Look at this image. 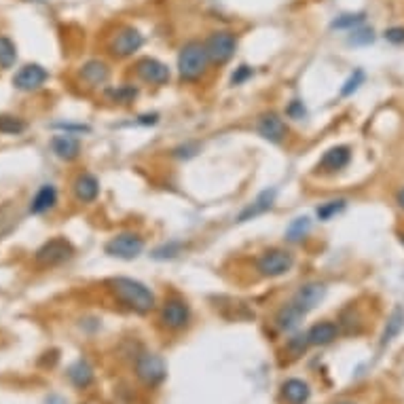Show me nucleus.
Instances as JSON below:
<instances>
[{
	"label": "nucleus",
	"instance_id": "1",
	"mask_svg": "<svg viewBox=\"0 0 404 404\" xmlns=\"http://www.w3.org/2000/svg\"><path fill=\"white\" fill-rule=\"evenodd\" d=\"M106 286H108L110 295L121 305H125L127 309H131L140 315H147L157 307V301H155V295L151 288L134 277H123V275L112 277V279H108Z\"/></svg>",
	"mask_w": 404,
	"mask_h": 404
},
{
	"label": "nucleus",
	"instance_id": "2",
	"mask_svg": "<svg viewBox=\"0 0 404 404\" xmlns=\"http://www.w3.org/2000/svg\"><path fill=\"white\" fill-rule=\"evenodd\" d=\"M210 68V57L201 41H189L178 53V74L184 83H197L206 76Z\"/></svg>",
	"mask_w": 404,
	"mask_h": 404
},
{
	"label": "nucleus",
	"instance_id": "3",
	"mask_svg": "<svg viewBox=\"0 0 404 404\" xmlns=\"http://www.w3.org/2000/svg\"><path fill=\"white\" fill-rule=\"evenodd\" d=\"M295 267V254L286 248H269L256 258V271L263 277H281Z\"/></svg>",
	"mask_w": 404,
	"mask_h": 404
},
{
	"label": "nucleus",
	"instance_id": "4",
	"mask_svg": "<svg viewBox=\"0 0 404 404\" xmlns=\"http://www.w3.org/2000/svg\"><path fill=\"white\" fill-rule=\"evenodd\" d=\"M204 45H206V51H208V57H210V64L222 66L235 55L237 36L231 30H216L206 39Z\"/></svg>",
	"mask_w": 404,
	"mask_h": 404
},
{
	"label": "nucleus",
	"instance_id": "5",
	"mask_svg": "<svg viewBox=\"0 0 404 404\" xmlns=\"http://www.w3.org/2000/svg\"><path fill=\"white\" fill-rule=\"evenodd\" d=\"M104 250L112 258L134 261V258H138L144 250V237L138 233H131V231H125V233H117L114 237H110Z\"/></svg>",
	"mask_w": 404,
	"mask_h": 404
},
{
	"label": "nucleus",
	"instance_id": "6",
	"mask_svg": "<svg viewBox=\"0 0 404 404\" xmlns=\"http://www.w3.org/2000/svg\"><path fill=\"white\" fill-rule=\"evenodd\" d=\"M159 320L167 330H182L191 322V307L182 297H169L161 305Z\"/></svg>",
	"mask_w": 404,
	"mask_h": 404
},
{
	"label": "nucleus",
	"instance_id": "7",
	"mask_svg": "<svg viewBox=\"0 0 404 404\" xmlns=\"http://www.w3.org/2000/svg\"><path fill=\"white\" fill-rule=\"evenodd\" d=\"M72 254H74V246L66 237H53L36 250L34 261L41 267H55L66 263L68 258H72Z\"/></svg>",
	"mask_w": 404,
	"mask_h": 404
},
{
	"label": "nucleus",
	"instance_id": "8",
	"mask_svg": "<svg viewBox=\"0 0 404 404\" xmlns=\"http://www.w3.org/2000/svg\"><path fill=\"white\" fill-rule=\"evenodd\" d=\"M167 374V366L161 356L157 354H140L136 360V377L149 387L163 383Z\"/></svg>",
	"mask_w": 404,
	"mask_h": 404
},
{
	"label": "nucleus",
	"instance_id": "9",
	"mask_svg": "<svg viewBox=\"0 0 404 404\" xmlns=\"http://www.w3.org/2000/svg\"><path fill=\"white\" fill-rule=\"evenodd\" d=\"M142 45H144V36L140 34V30H136L131 25H123L110 39L108 51L110 55L119 57V60H125V57H131L136 51H140Z\"/></svg>",
	"mask_w": 404,
	"mask_h": 404
},
{
	"label": "nucleus",
	"instance_id": "10",
	"mask_svg": "<svg viewBox=\"0 0 404 404\" xmlns=\"http://www.w3.org/2000/svg\"><path fill=\"white\" fill-rule=\"evenodd\" d=\"M134 70H136V76L142 83L157 85V87L167 85L169 78H171V72H169L167 64L159 62L157 57H140V60L136 62V66H134Z\"/></svg>",
	"mask_w": 404,
	"mask_h": 404
},
{
	"label": "nucleus",
	"instance_id": "11",
	"mask_svg": "<svg viewBox=\"0 0 404 404\" xmlns=\"http://www.w3.org/2000/svg\"><path fill=\"white\" fill-rule=\"evenodd\" d=\"M256 131H258V136H263L271 144H281L288 138V125H286L281 114L275 110H269L258 117Z\"/></svg>",
	"mask_w": 404,
	"mask_h": 404
},
{
	"label": "nucleus",
	"instance_id": "12",
	"mask_svg": "<svg viewBox=\"0 0 404 404\" xmlns=\"http://www.w3.org/2000/svg\"><path fill=\"white\" fill-rule=\"evenodd\" d=\"M350 161H352V149L345 147V144H339V147H332L322 155V159L315 165V171L317 174L330 176V174H337V171L348 167Z\"/></svg>",
	"mask_w": 404,
	"mask_h": 404
},
{
	"label": "nucleus",
	"instance_id": "13",
	"mask_svg": "<svg viewBox=\"0 0 404 404\" xmlns=\"http://www.w3.org/2000/svg\"><path fill=\"white\" fill-rule=\"evenodd\" d=\"M47 78H49V72L41 64H25L13 76V85L19 92H36L47 83Z\"/></svg>",
	"mask_w": 404,
	"mask_h": 404
},
{
	"label": "nucleus",
	"instance_id": "14",
	"mask_svg": "<svg viewBox=\"0 0 404 404\" xmlns=\"http://www.w3.org/2000/svg\"><path fill=\"white\" fill-rule=\"evenodd\" d=\"M324 297H326V284H322V281H307V284H303L299 288L290 301L297 307H301L305 313H309V311H313L317 305L324 301Z\"/></svg>",
	"mask_w": 404,
	"mask_h": 404
},
{
	"label": "nucleus",
	"instance_id": "15",
	"mask_svg": "<svg viewBox=\"0 0 404 404\" xmlns=\"http://www.w3.org/2000/svg\"><path fill=\"white\" fill-rule=\"evenodd\" d=\"M72 193L81 204H94L100 197V182L89 171H81L72 182Z\"/></svg>",
	"mask_w": 404,
	"mask_h": 404
},
{
	"label": "nucleus",
	"instance_id": "16",
	"mask_svg": "<svg viewBox=\"0 0 404 404\" xmlns=\"http://www.w3.org/2000/svg\"><path fill=\"white\" fill-rule=\"evenodd\" d=\"M275 197H277V191H275V189H265L263 193H258V197L252 201V204L246 206V208L240 212L237 222H248V220H254V218H258V216L267 214V212L273 208V204H275Z\"/></svg>",
	"mask_w": 404,
	"mask_h": 404
},
{
	"label": "nucleus",
	"instance_id": "17",
	"mask_svg": "<svg viewBox=\"0 0 404 404\" xmlns=\"http://www.w3.org/2000/svg\"><path fill=\"white\" fill-rule=\"evenodd\" d=\"M81 81L87 85V87L96 89V87H104L110 78V68L106 62L102 60H89L81 66V72H78Z\"/></svg>",
	"mask_w": 404,
	"mask_h": 404
},
{
	"label": "nucleus",
	"instance_id": "18",
	"mask_svg": "<svg viewBox=\"0 0 404 404\" xmlns=\"http://www.w3.org/2000/svg\"><path fill=\"white\" fill-rule=\"evenodd\" d=\"M51 151L62 161H74L81 155V140L72 134H60L51 138Z\"/></svg>",
	"mask_w": 404,
	"mask_h": 404
},
{
	"label": "nucleus",
	"instance_id": "19",
	"mask_svg": "<svg viewBox=\"0 0 404 404\" xmlns=\"http://www.w3.org/2000/svg\"><path fill=\"white\" fill-rule=\"evenodd\" d=\"M305 311L301 307H297L293 301H288L286 305H281L275 313V326L284 332H290L295 330L303 320H305Z\"/></svg>",
	"mask_w": 404,
	"mask_h": 404
},
{
	"label": "nucleus",
	"instance_id": "20",
	"mask_svg": "<svg viewBox=\"0 0 404 404\" xmlns=\"http://www.w3.org/2000/svg\"><path fill=\"white\" fill-rule=\"evenodd\" d=\"M339 332H341V328L337 322L324 320V322H317L309 328L307 341H309V345H330L339 337Z\"/></svg>",
	"mask_w": 404,
	"mask_h": 404
},
{
	"label": "nucleus",
	"instance_id": "21",
	"mask_svg": "<svg viewBox=\"0 0 404 404\" xmlns=\"http://www.w3.org/2000/svg\"><path fill=\"white\" fill-rule=\"evenodd\" d=\"M57 204V189L53 184H43L36 195L30 201V214H45L49 210H53Z\"/></svg>",
	"mask_w": 404,
	"mask_h": 404
},
{
	"label": "nucleus",
	"instance_id": "22",
	"mask_svg": "<svg viewBox=\"0 0 404 404\" xmlns=\"http://www.w3.org/2000/svg\"><path fill=\"white\" fill-rule=\"evenodd\" d=\"M311 396V387L303 379H288L281 385V398L288 404H307Z\"/></svg>",
	"mask_w": 404,
	"mask_h": 404
},
{
	"label": "nucleus",
	"instance_id": "23",
	"mask_svg": "<svg viewBox=\"0 0 404 404\" xmlns=\"http://www.w3.org/2000/svg\"><path fill=\"white\" fill-rule=\"evenodd\" d=\"M68 379L74 387L85 390L94 383V368L85 362V360H76L70 368H68Z\"/></svg>",
	"mask_w": 404,
	"mask_h": 404
},
{
	"label": "nucleus",
	"instance_id": "24",
	"mask_svg": "<svg viewBox=\"0 0 404 404\" xmlns=\"http://www.w3.org/2000/svg\"><path fill=\"white\" fill-rule=\"evenodd\" d=\"M402 328H404V311H402L400 307H396V309L392 311V315L387 317L385 330H383V334H381V345H383V348H385V345H390V343L400 334Z\"/></svg>",
	"mask_w": 404,
	"mask_h": 404
},
{
	"label": "nucleus",
	"instance_id": "25",
	"mask_svg": "<svg viewBox=\"0 0 404 404\" xmlns=\"http://www.w3.org/2000/svg\"><path fill=\"white\" fill-rule=\"evenodd\" d=\"M309 231H311V220L307 216H299V218H295L290 224H288L286 240L297 244V242H301V240H305L309 235Z\"/></svg>",
	"mask_w": 404,
	"mask_h": 404
},
{
	"label": "nucleus",
	"instance_id": "26",
	"mask_svg": "<svg viewBox=\"0 0 404 404\" xmlns=\"http://www.w3.org/2000/svg\"><path fill=\"white\" fill-rule=\"evenodd\" d=\"M345 208H348V199H330V201H326V204H322L320 208L315 210V216H317V220L328 222L334 216H339Z\"/></svg>",
	"mask_w": 404,
	"mask_h": 404
},
{
	"label": "nucleus",
	"instance_id": "27",
	"mask_svg": "<svg viewBox=\"0 0 404 404\" xmlns=\"http://www.w3.org/2000/svg\"><path fill=\"white\" fill-rule=\"evenodd\" d=\"M138 96V89L131 85H119V87L106 89V98L114 104H131Z\"/></svg>",
	"mask_w": 404,
	"mask_h": 404
},
{
	"label": "nucleus",
	"instance_id": "28",
	"mask_svg": "<svg viewBox=\"0 0 404 404\" xmlns=\"http://www.w3.org/2000/svg\"><path fill=\"white\" fill-rule=\"evenodd\" d=\"M17 60V47L11 39L0 36V68L7 70L15 64Z\"/></svg>",
	"mask_w": 404,
	"mask_h": 404
},
{
	"label": "nucleus",
	"instance_id": "29",
	"mask_svg": "<svg viewBox=\"0 0 404 404\" xmlns=\"http://www.w3.org/2000/svg\"><path fill=\"white\" fill-rule=\"evenodd\" d=\"M25 121L15 117V114H0V134L7 136H19L25 131Z\"/></svg>",
	"mask_w": 404,
	"mask_h": 404
},
{
	"label": "nucleus",
	"instance_id": "30",
	"mask_svg": "<svg viewBox=\"0 0 404 404\" xmlns=\"http://www.w3.org/2000/svg\"><path fill=\"white\" fill-rule=\"evenodd\" d=\"M364 19H366L364 13H343L330 23V28L332 30H354V28L364 23Z\"/></svg>",
	"mask_w": 404,
	"mask_h": 404
},
{
	"label": "nucleus",
	"instance_id": "31",
	"mask_svg": "<svg viewBox=\"0 0 404 404\" xmlns=\"http://www.w3.org/2000/svg\"><path fill=\"white\" fill-rule=\"evenodd\" d=\"M364 81H366V74H364V70H354L352 74H350V78L343 83V87H341V96L343 98H350V96H354L362 85H364Z\"/></svg>",
	"mask_w": 404,
	"mask_h": 404
},
{
	"label": "nucleus",
	"instance_id": "32",
	"mask_svg": "<svg viewBox=\"0 0 404 404\" xmlns=\"http://www.w3.org/2000/svg\"><path fill=\"white\" fill-rule=\"evenodd\" d=\"M182 248L184 246L180 242H169V244H163V246L155 248L151 256L155 258V261H167V258H176L182 252Z\"/></svg>",
	"mask_w": 404,
	"mask_h": 404
},
{
	"label": "nucleus",
	"instance_id": "33",
	"mask_svg": "<svg viewBox=\"0 0 404 404\" xmlns=\"http://www.w3.org/2000/svg\"><path fill=\"white\" fill-rule=\"evenodd\" d=\"M372 41H374L372 30H370V28H362V25L354 28V30H352V36L348 39L350 45H370Z\"/></svg>",
	"mask_w": 404,
	"mask_h": 404
},
{
	"label": "nucleus",
	"instance_id": "34",
	"mask_svg": "<svg viewBox=\"0 0 404 404\" xmlns=\"http://www.w3.org/2000/svg\"><path fill=\"white\" fill-rule=\"evenodd\" d=\"M286 117L288 119H295V121L305 119L307 117V106L301 100H293L290 104L286 106Z\"/></svg>",
	"mask_w": 404,
	"mask_h": 404
},
{
	"label": "nucleus",
	"instance_id": "35",
	"mask_svg": "<svg viewBox=\"0 0 404 404\" xmlns=\"http://www.w3.org/2000/svg\"><path fill=\"white\" fill-rule=\"evenodd\" d=\"M252 74H254V68H252V66L242 64L240 68H235V72H233V74H231V85H244L246 81H250V78H252Z\"/></svg>",
	"mask_w": 404,
	"mask_h": 404
},
{
	"label": "nucleus",
	"instance_id": "36",
	"mask_svg": "<svg viewBox=\"0 0 404 404\" xmlns=\"http://www.w3.org/2000/svg\"><path fill=\"white\" fill-rule=\"evenodd\" d=\"M385 41L392 43V45H404V28L402 25H396V28H390L385 30Z\"/></svg>",
	"mask_w": 404,
	"mask_h": 404
},
{
	"label": "nucleus",
	"instance_id": "37",
	"mask_svg": "<svg viewBox=\"0 0 404 404\" xmlns=\"http://www.w3.org/2000/svg\"><path fill=\"white\" fill-rule=\"evenodd\" d=\"M197 153H199V147H197V144H184V147L174 149V157H178V159H191V157H195Z\"/></svg>",
	"mask_w": 404,
	"mask_h": 404
},
{
	"label": "nucleus",
	"instance_id": "38",
	"mask_svg": "<svg viewBox=\"0 0 404 404\" xmlns=\"http://www.w3.org/2000/svg\"><path fill=\"white\" fill-rule=\"evenodd\" d=\"M55 127L64 129L66 134H70V131H78V134H83V131H89V125H74V123H57Z\"/></svg>",
	"mask_w": 404,
	"mask_h": 404
},
{
	"label": "nucleus",
	"instance_id": "39",
	"mask_svg": "<svg viewBox=\"0 0 404 404\" xmlns=\"http://www.w3.org/2000/svg\"><path fill=\"white\" fill-rule=\"evenodd\" d=\"M157 121H159V114H155V112H153V114H144V117H140V123H142V125H155Z\"/></svg>",
	"mask_w": 404,
	"mask_h": 404
},
{
	"label": "nucleus",
	"instance_id": "40",
	"mask_svg": "<svg viewBox=\"0 0 404 404\" xmlns=\"http://www.w3.org/2000/svg\"><path fill=\"white\" fill-rule=\"evenodd\" d=\"M396 204L404 210V189H400V191H398V195H396Z\"/></svg>",
	"mask_w": 404,
	"mask_h": 404
},
{
	"label": "nucleus",
	"instance_id": "41",
	"mask_svg": "<svg viewBox=\"0 0 404 404\" xmlns=\"http://www.w3.org/2000/svg\"><path fill=\"white\" fill-rule=\"evenodd\" d=\"M400 242H402V246H404V231H402V233H400Z\"/></svg>",
	"mask_w": 404,
	"mask_h": 404
},
{
	"label": "nucleus",
	"instance_id": "42",
	"mask_svg": "<svg viewBox=\"0 0 404 404\" xmlns=\"http://www.w3.org/2000/svg\"><path fill=\"white\" fill-rule=\"evenodd\" d=\"M339 404H354V402H339Z\"/></svg>",
	"mask_w": 404,
	"mask_h": 404
}]
</instances>
